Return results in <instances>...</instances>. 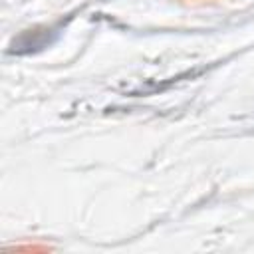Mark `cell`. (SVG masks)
Returning a JSON list of instances; mask_svg holds the SVG:
<instances>
[{
    "label": "cell",
    "instance_id": "1",
    "mask_svg": "<svg viewBox=\"0 0 254 254\" xmlns=\"http://www.w3.org/2000/svg\"><path fill=\"white\" fill-rule=\"evenodd\" d=\"M194 2H196V0H194Z\"/></svg>",
    "mask_w": 254,
    "mask_h": 254
}]
</instances>
